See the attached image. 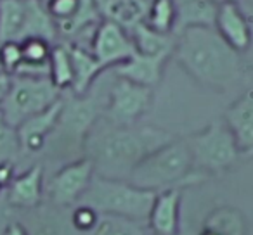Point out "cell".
<instances>
[{"mask_svg": "<svg viewBox=\"0 0 253 235\" xmlns=\"http://www.w3.org/2000/svg\"><path fill=\"white\" fill-rule=\"evenodd\" d=\"M173 138L175 135L163 128L120 127L101 118L85 140L84 156L94 163L95 175L128 180L146 156Z\"/></svg>", "mask_w": 253, "mask_h": 235, "instance_id": "obj_1", "label": "cell"}, {"mask_svg": "<svg viewBox=\"0 0 253 235\" xmlns=\"http://www.w3.org/2000/svg\"><path fill=\"white\" fill-rule=\"evenodd\" d=\"M243 54L236 52L213 28H189L177 33L172 57L200 87L224 92L245 76Z\"/></svg>", "mask_w": 253, "mask_h": 235, "instance_id": "obj_2", "label": "cell"}, {"mask_svg": "<svg viewBox=\"0 0 253 235\" xmlns=\"http://www.w3.org/2000/svg\"><path fill=\"white\" fill-rule=\"evenodd\" d=\"M205 176L194 169L193 156L186 138L175 137L155 149L134 168L128 182L151 192L186 189L205 182Z\"/></svg>", "mask_w": 253, "mask_h": 235, "instance_id": "obj_3", "label": "cell"}, {"mask_svg": "<svg viewBox=\"0 0 253 235\" xmlns=\"http://www.w3.org/2000/svg\"><path fill=\"white\" fill-rule=\"evenodd\" d=\"M156 192L134 185L128 180L94 175L78 204L90 206L101 216H118L146 223Z\"/></svg>", "mask_w": 253, "mask_h": 235, "instance_id": "obj_4", "label": "cell"}, {"mask_svg": "<svg viewBox=\"0 0 253 235\" xmlns=\"http://www.w3.org/2000/svg\"><path fill=\"white\" fill-rule=\"evenodd\" d=\"M102 116V105L94 94L63 95V107L52 135L47 140L45 149L56 158L84 156V145L90 130Z\"/></svg>", "mask_w": 253, "mask_h": 235, "instance_id": "obj_5", "label": "cell"}, {"mask_svg": "<svg viewBox=\"0 0 253 235\" xmlns=\"http://www.w3.org/2000/svg\"><path fill=\"white\" fill-rule=\"evenodd\" d=\"M194 169L205 178L220 176L232 169L243 156L224 120H215L203 130L186 137Z\"/></svg>", "mask_w": 253, "mask_h": 235, "instance_id": "obj_6", "label": "cell"}, {"mask_svg": "<svg viewBox=\"0 0 253 235\" xmlns=\"http://www.w3.org/2000/svg\"><path fill=\"white\" fill-rule=\"evenodd\" d=\"M63 92L49 78L12 76L7 95L0 102V114L11 127L18 128L25 120L57 102Z\"/></svg>", "mask_w": 253, "mask_h": 235, "instance_id": "obj_7", "label": "cell"}, {"mask_svg": "<svg viewBox=\"0 0 253 235\" xmlns=\"http://www.w3.org/2000/svg\"><path fill=\"white\" fill-rule=\"evenodd\" d=\"M153 105V88L118 78L108 90V101L102 105V120L120 127L139 125L141 118Z\"/></svg>", "mask_w": 253, "mask_h": 235, "instance_id": "obj_8", "label": "cell"}, {"mask_svg": "<svg viewBox=\"0 0 253 235\" xmlns=\"http://www.w3.org/2000/svg\"><path fill=\"white\" fill-rule=\"evenodd\" d=\"M94 175V163L85 156L66 163L54 173L47 185L49 202L61 207H73L87 192Z\"/></svg>", "mask_w": 253, "mask_h": 235, "instance_id": "obj_9", "label": "cell"}, {"mask_svg": "<svg viewBox=\"0 0 253 235\" xmlns=\"http://www.w3.org/2000/svg\"><path fill=\"white\" fill-rule=\"evenodd\" d=\"M87 47L104 67V71L113 69L135 54L134 42L128 32L109 19H101V23L92 32Z\"/></svg>", "mask_w": 253, "mask_h": 235, "instance_id": "obj_10", "label": "cell"}, {"mask_svg": "<svg viewBox=\"0 0 253 235\" xmlns=\"http://www.w3.org/2000/svg\"><path fill=\"white\" fill-rule=\"evenodd\" d=\"M213 30L239 54L250 50L253 43V25L241 4L218 5Z\"/></svg>", "mask_w": 253, "mask_h": 235, "instance_id": "obj_11", "label": "cell"}, {"mask_svg": "<svg viewBox=\"0 0 253 235\" xmlns=\"http://www.w3.org/2000/svg\"><path fill=\"white\" fill-rule=\"evenodd\" d=\"M61 107H63V95L57 102H54L39 114L25 120L16 128L21 154H39L45 149L47 140L52 135L59 120Z\"/></svg>", "mask_w": 253, "mask_h": 235, "instance_id": "obj_12", "label": "cell"}, {"mask_svg": "<svg viewBox=\"0 0 253 235\" xmlns=\"http://www.w3.org/2000/svg\"><path fill=\"white\" fill-rule=\"evenodd\" d=\"M28 235H84L71 220V207L40 204L28 209V223H23Z\"/></svg>", "mask_w": 253, "mask_h": 235, "instance_id": "obj_13", "label": "cell"}, {"mask_svg": "<svg viewBox=\"0 0 253 235\" xmlns=\"http://www.w3.org/2000/svg\"><path fill=\"white\" fill-rule=\"evenodd\" d=\"M222 120L231 130L243 156H253V88L229 104Z\"/></svg>", "mask_w": 253, "mask_h": 235, "instance_id": "obj_14", "label": "cell"}, {"mask_svg": "<svg viewBox=\"0 0 253 235\" xmlns=\"http://www.w3.org/2000/svg\"><path fill=\"white\" fill-rule=\"evenodd\" d=\"M180 202L182 189L156 192L146 227L151 235H180Z\"/></svg>", "mask_w": 253, "mask_h": 235, "instance_id": "obj_15", "label": "cell"}, {"mask_svg": "<svg viewBox=\"0 0 253 235\" xmlns=\"http://www.w3.org/2000/svg\"><path fill=\"white\" fill-rule=\"evenodd\" d=\"M170 57H172V54L149 56V54L135 52L130 59H126L125 63L113 67V73H115V76L125 78V80L132 81V83L155 88L162 81L163 71H165V66Z\"/></svg>", "mask_w": 253, "mask_h": 235, "instance_id": "obj_16", "label": "cell"}, {"mask_svg": "<svg viewBox=\"0 0 253 235\" xmlns=\"http://www.w3.org/2000/svg\"><path fill=\"white\" fill-rule=\"evenodd\" d=\"M43 199V166L33 165L7 185V202L16 209L28 211L40 206Z\"/></svg>", "mask_w": 253, "mask_h": 235, "instance_id": "obj_17", "label": "cell"}, {"mask_svg": "<svg viewBox=\"0 0 253 235\" xmlns=\"http://www.w3.org/2000/svg\"><path fill=\"white\" fill-rule=\"evenodd\" d=\"M66 43L70 49L71 64H73V83H71L70 92L75 95H85L90 92L92 85L101 76L104 67L99 64L88 47L70 42Z\"/></svg>", "mask_w": 253, "mask_h": 235, "instance_id": "obj_18", "label": "cell"}, {"mask_svg": "<svg viewBox=\"0 0 253 235\" xmlns=\"http://www.w3.org/2000/svg\"><path fill=\"white\" fill-rule=\"evenodd\" d=\"M97 4L102 19L116 23L126 32L144 23L148 11L146 0H97Z\"/></svg>", "mask_w": 253, "mask_h": 235, "instance_id": "obj_19", "label": "cell"}, {"mask_svg": "<svg viewBox=\"0 0 253 235\" xmlns=\"http://www.w3.org/2000/svg\"><path fill=\"white\" fill-rule=\"evenodd\" d=\"M217 9L210 0H177L175 35L189 28H213Z\"/></svg>", "mask_w": 253, "mask_h": 235, "instance_id": "obj_20", "label": "cell"}, {"mask_svg": "<svg viewBox=\"0 0 253 235\" xmlns=\"http://www.w3.org/2000/svg\"><path fill=\"white\" fill-rule=\"evenodd\" d=\"M43 38L50 43H56L57 40V25L50 14L47 12L45 2L43 0H26V18L23 25L21 38L19 42L26 38Z\"/></svg>", "mask_w": 253, "mask_h": 235, "instance_id": "obj_21", "label": "cell"}, {"mask_svg": "<svg viewBox=\"0 0 253 235\" xmlns=\"http://www.w3.org/2000/svg\"><path fill=\"white\" fill-rule=\"evenodd\" d=\"M132 42H134L135 52L139 54H172L173 45H175L177 35H165V33H158L153 28H149L146 23H141L135 28L128 32Z\"/></svg>", "mask_w": 253, "mask_h": 235, "instance_id": "obj_22", "label": "cell"}, {"mask_svg": "<svg viewBox=\"0 0 253 235\" xmlns=\"http://www.w3.org/2000/svg\"><path fill=\"white\" fill-rule=\"evenodd\" d=\"M203 230L211 235H246V221L236 207L222 206L208 214Z\"/></svg>", "mask_w": 253, "mask_h": 235, "instance_id": "obj_23", "label": "cell"}, {"mask_svg": "<svg viewBox=\"0 0 253 235\" xmlns=\"http://www.w3.org/2000/svg\"><path fill=\"white\" fill-rule=\"evenodd\" d=\"M26 18V0H0V42H19Z\"/></svg>", "mask_w": 253, "mask_h": 235, "instance_id": "obj_24", "label": "cell"}, {"mask_svg": "<svg viewBox=\"0 0 253 235\" xmlns=\"http://www.w3.org/2000/svg\"><path fill=\"white\" fill-rule=\"evenodd\" d=\"M49 80L61 92H70L73 83V64L68 43H56L49 57Z\"/></svg>", "mask_w": 253, "mask_h": 235, "instance_id": "obj_25", "label": "cell"}, {"mask_svg": "<svg viewBox=\"0 0 253 235\" xmlns=\"http://www.w3.org/2000/svg\"><path fill=\"white\" fill-rule=\"evenodd\" d=\"M144 23L158 33L175 35L177 0H149Z\"/></svg>", "mask_w": 253, "mask_h": 235, "instance_id": "obj_26", "label": "cell"}, {"mask_svg": "<svg viewBox=\"0 0 253 235\" xmlns=\"http://www.w3.org/2000/svg\"><path fill=\"white\" fill-rule=\"evenodd\" d=\"M90 235H151L146 223L118 216H101Z\"/></svg>", "mask_w": 253, "mask_h": 235, "instance_id": "obj_27", "label": "cell"}, {"mask_svg": "<svg viewBox=\"0 0 253 235\" xmlns=\"http://www.w3.org/2000/svg\"><path fill=\"white\" fill-rule=\"evenodd\" d=\"M21 154L16 128L11 127L0 114V163H9Z\"/></svg>", "mask_w": 253, "mask_h": 235, "instance_id": "obj_28", "label": "cell"}, {"mask_svg": "<svg viewBox=\"0 0 253 235\" xmlns=\"http://www.w3.org/2000/svg\"><path fill=\"white\" fill-rule=\"evenodd\" d=\"M23 63V50L21 43L14 40L0 42V71L7 74H16Z\"/></svg>", "mask_w": 253, "mask_h": 235, "instance_id": "obj_29", "label": "cell"}, {"mask_svg": "<svg viewBox=\"0 0 253 235\" xmlns=\"http://www.w3.org/2000/svg\"><path fill=\"white\" fill-rule=\"evenodd\" d=\"M71 220H73V225L77 227L78 232H82L84 235H90L94 232V228L97 227L101 214L95 209H92L90 206L75 204L71 207Z\"/></svg>", "mask_w": 253, "mask_h": 235, "instance_id": "obj_30", "label": "cell"}, {"mask_svg": "<svg viewBox=\"0 0 253 235\" xmlns=\"http://www.w3.org/2000/svg\"><path fill=\"white\" fill-rule=\"evenodd\" d=\"M43 2H45L47 12L56 21V25L70 21L82 4V0H43Z\"/></svg>", "mask_w": 253, "mask_h": 235, "instance_id": "obj_31", "label": "cell"}, {"mask_svg": "<svg viewBox=\"0 0 253 235\" xmlns=\"http://www.w3.org/2000/svg\"><path fill=\"white\" fill-rule=\"evenodd\" d=\"M14 178V163H0V192L7 189V185Z\"/></svg>", "mask_w": 253, "mask_h": 235, "instance_id": "obj_32", "label": "cell"}, {"mask_svg": "<svg viewBox=\"0 0 253 235\" xmlns=\"http://www.w3.org/2000/svg\"><path fill=\"white\" fill-rule=\"evenodd\" d=\"M2 235H28V232H26L25 225L21 221H12V223L7 225Z\"/></svg>", "mask_w": 253, "mask_h": 235, "instance_id": "obj_33", "label": "cell"}, {"mask_svg": "<svg viewBox=\"0 0 253 235\" xmlns=\"http://www.w3.org/2000/svg\"><path fill=\"white\" fill-rule=\"evenodd\" d=\"M11 80H12L11 74L4 73V71H0V102L4 101V97L7 95L9 87H11Z\"/></svg>", "mask_w": 253, "mask_h": 235, "instance_id": "obj_34", "label": "cell"}, {"mask_svg": "<svg viewBox=\"0 0 253 235\" xmlns=\"http://www.w3.org/2000/svg\"><path fill=\"white\" fill-rule=\"evenodd\" d=\"M243 7H245L246 14H248L250 21H252V25H253V0H246L245 4H243Z\"/></svg>", "mask_w": 253, "mask_h": 235, "instance_id": "obj_35", "label": "cell"}, {"mask_svg": "<svg viewBox=\"0 0 253 235\" xmlns=\"http://www.w3.org/2000/svg\"><path fill=\"white\" fill-rule=\"evenodd\" d=\"M210 2H213V4L217 5H224V4H245L246 0H210Z\"/></svg>", "mask_w": 253, "mask_h": 235, "instance_id": "obj_36", "label": "cell"}, {"mask_svg": "<svg viewBox=\"0 0 253 235\" xmlns=\"http://www.w3.org/2000/svg\"><path fill=\"white\" fill-rule=\"evenodd\" d=\"M146 2H149V0H146Z\"/></svg>", "mask_w": 253, "mask_h": 235, "instance_id": "obj_37", "label": "cell"}]
</instances>
